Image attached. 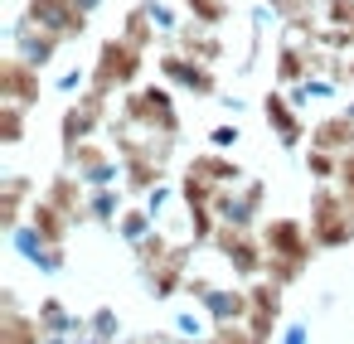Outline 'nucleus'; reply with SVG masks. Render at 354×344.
I'll use <instances>...</instances> for the list:
<instances>
[{
    "label": "nucleus",
    "instance_id": "f257e3e1",
    "mask_svg": "<svg viewBox=\"0 0 354 344\" xmlns=\"http://www.w3.org/2000/svg\"><path fill=\"white\" fill-rule=\"evenodd\" d=\"M344 238H354V199L344 194H320L315 199V242H325V247H335V242H344Z\"/></svg>",
    "mask_w": 354,
    "mask_h": 344
},
{
    "label": "nucleus",
    "instance_id": "f03ea898",
    "mask_svg": "<svg viewBox=\"0 0 354 344\" xmlns=\"http://www.w3.org/2000/svg\"><path fill=\"white\" fill-rule=\"evenodd\" d=\"M136 68H141V54H136V44H107L102 49V59H97V88L107 93L112 83H131L136 78Z\"/></svg>",
    "mask_w": 354,
    "mask_h": 344
},
{
    "label": "nucleus",
    "instance_id": "7ed1b4c3",
    "mask_svg": "<svg viewBox=\"0 0 354 344\" xmlns=\"http://www.w3.org/2000/svg\"><path fill=\"white\" fill-rule=\"evenodd\" d=\"M218 252H223V257H228V262H233L243 276H252V271L267 262V257H262V252H257V247L243 238V228H238V223H233V228H218Z\"/></svg>",
    "mask_w": 354,
    "mask_h": 344
},
{
    "label": "nucleus",
    "instance_id": "20e7f679",
    "mask_svg": "<svg viewBox=\"0 0 354 344\" xmlns=\"http://www.w3.org/2000/svg\"><path fill=\"white\" fill-rule=\"evenodd\" d=\"M97 112H102V88H97V93H93L83 107H73V112L64 117V146H68V151H73L83 136H93V122H97Z\"/></svg>",
    "mask_w": 354,
    "mask_h": 344
},
{
    "label": "nucleus",
    "instance_id": "39448f33",
    "mask_svg": "<svg viewBox=\"0 0 354 344\" xmlns=\"http://www.w3.org/2000/svg\"><path fill=\"white\" fill-rule=\"evenodd\" d=\"M35 64H25V59H6V102H35V73H30Z\"/></svg>",
    "mask_w": 354,
    "mask_h": 344
},
{
    "label": "nucleus",
    "instance_id": "423d86ee",
    "mask_svg": "<svg viewBox=\"0 0 354 344\" xmlns=\"http://www.w3.org/2000/svg\"><path fill=\"white\" fill-rule=\"evenodd\" d=\"M315 146H325V151H344V146H354V117L344 112V117L315 126Z\"/></svg>",
    "mask_w": 354,
    "mask_h": 344
},
{
    "label": "nucleus",
    "instance_id": "0eeeda50",
    "mask_svg": "<svg viewBox=\"0 0 354 344\" xmlns=\"http://www.w3.org/2000/svg\"><path fill=\"white\" fill-rule=\"evenodd\" d=\"M165 73H170V78H180L185 88H199V93H214V78H209L204 68H194V64H185L180 54H165Z\"/></svg>",
    "mask_w": 354,
    "mask_h": 344
},
{
    "label": "nucleus",
    "instance_id": "6e6552de",
    "mask_svg": "<svg viewBox=\"0 0 354 344\" xmlns=\"http://www.w3.org/2000/svg\"><path fill=\"white\" fill-rule=\"evenodd\" d=\"M267 117L277 122V136H281V146H296V141H301V122L291 117V107H286L277 93L267 97Z\"/></svg>",
    "mask_w": 354,
    "mask_h": 344
},
{
    "label": "nucleus",
    "instance_id": "1a4fd4ad",
    "mask_svg": "<svg viewBox=\"0 0 354 344\" xmlns=\"http://www.w3.org/2000/svg\"><path fill=\"white\" fill-rule=\"evenodd\" d=\"M59 213H68V209H59L54 199H49V204H35V228H39L49 242H59V238H64V218H59Z\"/></svg>",
    "mask_w": 354,
    "mask_h": 344
},
{
    "label": "nucleus",
    "instance_id": "9d476101",
    "mask_svg": "<svg viewBox=\"0 0 354 344\" xmlns=\"http://www.w3.org/2000/svg\"><path fill=\"white\" fill-rule=\"evenodd\" d=\"M39 315H44V329H54V334L73 329V320L64 315V305H59V300H44V305H39Z\"/></svg>",
    "mask_w": 354,
    "mask_h": 344
},
{
    "label": "nucleus",
    "instance_id": "9b49d317",
    "mask_svg": "<svg viewBox=\"0 0 354 344\" xmlns=\"http://www.w3.org/2000/svg\"><path fill=\"white\" fill-rule=\"evenodd\" d=\"M306 165H310V175H315V180H330V175H335V155H330L325 146H315Z\"/></svg>",
    "mask_w": 354,
    "mask_h": 344
},
{
    "label": "nucleus",
    "instance_id": "f8f14e48",
    "mask_svg": "<svg viewBox=\"0 0 354 344\" xmlns=\"http://www.w3.org/2000/svg\"><path fill=\"white\" fill-rule=\"evenodd\" d=\"M189 10H199L204 25H218L223 20V0H189Z\"/></svg>",
    "mask_w": 354,
    "mask_h": 344
},
{
    "label": "nucleus",
    "instance_id": "ddd939ff",
    "mask_svg": "<svg viewBox=\"0 0 354 344\" xmlns=\"http://www.w3.org/2000/svg\"><path fill=\"white\" fill-rule=\"evenodd\" d=\"M325 10H330V20H339V25L354 30V0H325Z\"/></svg>",
    "mask_w": 354,
    "mask_h": 344
},
{
    "label": "nucleus",
    "instance_id": "4468645a",
    "mask_svg": "<svg viewBox=\"0 0 354 344\" xmlns=\"http://www.w3.org/2000/svg\"><path fill=\"white\" fill-rule=\"evenodd\" d=\"M175 329H180L185 339H189V334L199 339V334H204V315H189V310H185V315H175Z\"/></svg>",
    "mask_w": 354,
    "mask_h": 344
},
{
    "label": "nucleus",
    "instance_id": "2eb2a0df",
    "mask_svg": "<svg viewBox=\"0 0 354 344\" xmlns=\"http://www.w3.org/2000/svg\"><path fill=\"white\" fill-rule=\"evenodd\" d=\"M93 329H97V339H112V329H117V325H112V310H97V315H93Z\"/></svg>",
    "mask_w": 354,
    "mask_h": 344
},
{
    "label": "nucleus",
    "instance_id": "dca6fc26",
    "mask_svg": "<svg viewBox=\"0 0 354 344\" xmlns=\"http://www.w3.org/2000/svg\"><path fill=\"white\" fill-rule=\"evenodd\" d=\"M141 228H146V213H131V218H122V233H127V238H141Z\"/></svg>",
    "mask_w": 354,
    "mask_h": 344
},
{
    "label": "nucleus",
    "instance_id": "f3484780",
    "mask_svg": "<svg viewBox=\"0 0 354 344\" xmlns=\"http://www.w3.org/2000/svg\"><path fill=\"white\" fill-rule=\"evenodd\" d=\"M228 141H238V131H233V126H218V131H214V146H228Z\"/></svg>",
    "mask_w": 354,
    "mask_h": 344
},
{
    "label": "nucleus",
    "instance_id": "a211bd4d",
    "mask_svg": "<svg viewBox=\"0 0 354 344\" xmlns=\"http://www.w3.org/2000/svg\"><path fill=\"white\" fill-rule=\"evenodd\" d=\"M344 194L354 199V160H344Z\"/></svg>",
    "mask_w": 354,
    "mask_h": 344
},
{
    "label": "nucleus",
    "instance_id": "6ab92c4d",
    "mask_svg": "<svg viewBox=\"0 0 354 344\" xmlns=\"http://www.w3.org/2000/svg\"><path fill=\"white\" fill-rule=\"evenodd\" d=\"M286 344H306V329H291V334H286Z\"/></svg>",
    "mask_w": 354,
    "mask_h": 344
}]
</instances>
